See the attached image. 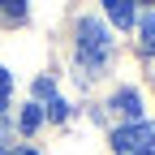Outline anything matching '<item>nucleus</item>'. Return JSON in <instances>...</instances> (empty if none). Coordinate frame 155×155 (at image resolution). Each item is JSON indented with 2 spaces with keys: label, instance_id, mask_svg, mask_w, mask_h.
I'll list each match as a JSON object with an SVG mask.
<instances>
[{
  "label": "nucleus",
  "instance_id": "f257e3e1",
  "mask_svg": "<svg viewBox=\"0 0 155 155\" xmlns=\"http://www.w3.org/2000/svg\"><path fill=\"white\" fill-rule=\"evenodd\" d=\"M78 61H82V69L91 78L108 73V65H112V35H108L104 22H95V17L78 22Z\"/></svg>",
  "mask_w": 155,
  "mask_h": 155
},
{
  "label": "nucleus",
  "instance_id": "f03ea898",
  "mask_svg": "<svg viewBox=\"0 0 155 155\" xmlns=\"http://www.w3.org/2000/svg\"><path fill=\"white\" fill-rule=\"evenodd\" d=\"M112 151L116 155H151L155 151V125L151 121H134L125 129L112 134Z\"/></svg>",
  "mask_w": 155,
  "mask_h": 155
},
{
  "label": "nucleus",
  "instance_id": "7ed1b4c3",
  "mask_svg": "<svg viewBox=\"0 0 155 155\" xmlns=\"http://www.w3.org/2000/svg\"><path fill=\"white\" fill-rule=\"evenodd\" d=\"M112 108L121 112V116H134V121L142 116V99H138V91H116V95H112Z\"/></svg>",
  "mask_w": 155,
  "mask_h": 155
},
{
  "label": "nucleus",
  "instance_id": "20e7f679",
  "mask_svg": "<svg viewBox=\"0 0 155 155\" xmlns=\"http://www.w3.org/2000/svg\"><path fill=\"white\" fill-rule=\"evenodd\" d=\"M104 9H108V17H112L121 30L134 26V0H104Z\"/></svg>",
  "mask_w": 155,
  "mask_h": 155
},
{
  "label": "nucleus",
  "instance_id": "39448f33",
  "mask_svg": "<svg viewBox=\"0 0 155 155\" xmlns=\"http://www.w3.org/2000/svg\"><path fill=\"white\" fill-rule=\"evenodd\" d=\"M0 17L5 22H26V0H0Z\"/></svg>",
  "mask_w": 155,
  "mask_h": 155
},
{
  "label": "nucleus",
  "instance_id": "423d86ee",
  "mask_svg": "<svg viewBox=\"0 0 155 155\" xmlns=\"http://www.w3.org/2000/svg\"><path fill=\"white\" fill-rule=\"evenodd\" d=\"M39 125H43V108H39V104H30V108L22 112V134H35Z\"/></svg>",
  "mask_w": 155,
  "mask_h": 155
},
{
  "label": "nucleus",
  "instance_id": "0eeeda50",
  "mask_svg": "<svg viewBox=\"0 0 155 155\" xmlns=\"http://www.w3.org/2000/svg\"><path fill=\"white\" fill-rule=\"evenodd\" d=\"M138 30H142V48L155 56V13H147L142 22H138Z\"/></svg>",
  "mask_w": 155,
  "mask_h": 155
},
{
  "label": "nucleus",
  "instance_id": "6e6552de",
  "mask_svg": "<svg viewBox=\"0 0 155 155\" xmlns=\"http://www.w3.org/2000/svg\"><path fill=\"white\" fill-rule=\"evenodd\" d=\"M9 95H13V73H9V69H0V116H5Z\"/></svg>",
  "mask_w": 155,
  "mask_h": 155
},
{
  "label": "nucleus",
  "instance_id": "1a4fd4ad",
  "mask_svg": "<svg viewBox=\"0 0 155 155\" xmlns=\"http://www.w3.org/2000/svg\"><path fill=\"white\" fill-rule=\"evenodd\" d=\"M35 95H39V99H56V82H52V78H39V82H35Z\"/></svg>",
  "mask_w": 155,
  "mask_h": 155
},
{
  "label": "nucleus",
  "instance_id": "9d476101",
  "mask_svg": "<svg viewBox=\"0 0 155 155\" xmlns=\"http://www.w3.org/2000/svg\"><path fill=\"white\" fill-rule=\"evenodd\" d=\"M9 138H13V134H9V121L0 116V155H9Z\"/></svg>",
  "mask_w": 155,
  "mask_h": 155
},
{
  "label": "nucleus",
  "instance_id": "9b49d317",
  "mask_svg": "<svg viewBox=\"0 0 155 155\" xmlns=\"http://www.w3.org/2000/svg\"><path fill=\"white\" fill-rule=\"evenodd\" d=\"M17 155H35V151H30V147H22V151H17Z\"/></svg>",
  "mask_w": 155,
  "mask_h": 155
},
{
  "label": "nucleus",
  "instance_id": "f8f14e48",
  "mask_svg": "<svg viewBox=\"0 0 155 155\" xmlns=\"http://www.w3.org/2000/svg\"><path fill=\"white\" fill-rule=\"evenodd\" d=\"M147 5H155V0H147Z\"/></svg>",
  "mask_w": 155,
  "mask_h": 155
},
{
  "label": "nucleus",
  "instance_id": "ddd939ff",
  "mask_svg": "<svg viewBox=\"0 0 155 155\" xmlns=\"http://www.w3.org/2000/svg\"><path fill=\"white\" fill-rule=\"evenodd\" d=\"M151 155H155V151H151Z\"/></svg>",
  "mask_w": 155,
  "mask_h": 155
}]
</instances>
